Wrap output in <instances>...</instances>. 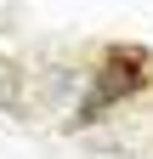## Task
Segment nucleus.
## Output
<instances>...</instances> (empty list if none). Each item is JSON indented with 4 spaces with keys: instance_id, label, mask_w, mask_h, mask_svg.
Wrapping results in <instances>:
<instances>
[{
    "instance_id": "2",
    "label": "nucleus",
    "mask_w": 153,
    "mask_h": 159,
    "mask_svg": "<svg viewBox=\"0 0 153 159\" xmlns=\"http://www.w3.org/2000/svg\"><path fill=\"white\" fill-rule=\"evenodd\" d=\"M17 102H23V68L0 57V108H17Z\"/></svg>"
},
{
    "instance_id": "1",
    "label": "nucleus",
    "mask_w": 153,
    "mask_h": 159,
    "mask_svg": "<svg viewBox=\"0 0 153 159\" xmlns=\"http://www.w3.org/2000/svg\"><path fill=\"white\" fill-rule=\"evenodd\" d=\"M147 85V51L142 46H108L97 57V68H91V91L80 97V114H74V125H91V119H102L108 108L130 102Z\"/></svg>"
}]
</instances>
